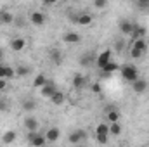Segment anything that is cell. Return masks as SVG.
Returning <instances> with one entry per match:
<instances>
[{"label": "cell", "instance_id": "1", "mask_svg": "<svg viewBox=\"0 0 149 147\" xmlns=\"http://www.w3.org/2000/svg\"><path fill=\"white\" fill-rule=\"evenodd\" d=\"M121 78L125 80V81H135L137 78H139V71H137V68L134 66V64H127V66H123L121 68Z\"/></svg>", "mask_w": 149, "mask_h": 147}, {"label": "cell", "instance_id": "2", "mask_svg": "<svg viewBox=\"0 0 149 147\" xmlns=\"http://www.w3.org/2000/svg\"><path fill=\"white\" fill-rule=\"evenodd\" d=\"M108 137H109V125L106 123H99L97 128H95V139L99 144H106L108 142Z\"/></svg>", "mask_w": 149, "mask_h": 147}, {"label": "cell", "instance_id": "3", "mask_svg": "<svg viewBox=\"0 0 149 147\" xmlns=\"http://www.w3.org/2000/svg\"><path fill=\"white\" fill-rule=\"evenodd\" d=\"M118 26H120V33H121V35L130 37V35L134 33V30H135L137 23H134V21H130V19H121Z\"/></svg>", "mask_w": 149, "mask_h": 147}, {"label": "cell", "instance_id": "4", "mask_svg": "<svg viewBox=\"0 0 149 147\" xmlns=\"http://www.w3.org/2000/svg\"><path fill=\"white\" fill-rule=\"evenodd\" d=\"M28 142L33 147H42L47 144V139H45V135H40L37 132H28Z\"/></svg>", "mask_w": 149, "mask_h": 147}, {"label": "cell", "instance_id": "5", "mask_svg": "<svg viewBox=\"0 0 149 147\" xmlns=\"http://www.w3.org/2000/svg\"><path fill=\"white\" fill-rule=\"evenodd\" d=\"M111 57H113V50L111 49H108V50H102L99 55H97V61H95V64H97V68L99 69H102L109 61H111Z\"/></svg>", "mask_w": 149, "mask_h": 147}, {"label": "cell", "instance_id": "6", "mask_svg": "<svg viewBox=\"0 0 149 147\" xmlns=\"http://www.w3.org/2000/svg\"><path fill=\"white\" fill-rule=\"evenodd\" d=\"M56 92H57V87H56L52 81H49V80H47V83H45L43 87H40V94H42V97H45V99H50Z\"/></svg>", "mask_w": 149, "mask_h": 147}, {"label": "cell", "instance_id": "7", "mask_svg": "<svg viewBox=\"0 0 149 147\" xmlns=\"http://www.w3.org/2000/svg\"><path fill=\"white\" fill-rule=\"evenodd\" d=\"M95 61H97V55L94 54V52H85L81 57H80V66H83V68H88V66H92V64H95Z\"/></svg>", "mask_w": 149, "mask_h": 147}, {"label": "cell", "instance_id": "8", "mask_svg": "<svg viewBox=\"0 0 149 147\" xmlns=\"http://www.w3.org/2000/svg\"><path fill=\"white\" fill-rule=\"evenodd\" d=\"M87 139V132L85 130H74L70 133V137H68V142L70 144H80V142H83Z\"/></svg>", "mask_w": 149, "mask_h": 147}, {"label": "cell", "instance_id": "9", "mask_svg": "<svg viewBox=\"0 0 149 147\" xmlns=\"http://www.w3.org/2000/svg\"><path fill=\"white\" fill-rule=\"evenodd\" d=\"M132 88L137 95H142L146 90H148V81L144 78H137L135 81H132Z\"/></svg>", "mask_w": 149, "mask_h": 147}, {"label": "cell", "instance_id": "10", "mask_svg": "<svg viewBox=\"0 0 149 147\" xmlns=\"http://www.w3.org/2000/svg\"><path fill=\"white\" fill-rule=\"evenodd\" d=\"M71 19L76 24H80V26H87V24L92 23V16L88 12H83V14H78V16H71Z\"/></svg>", "mask_w": 149, "mask_h": 147}, {"label": "cell", "instance_id": "11", "mask_svg": "<svg viewBox=\"0 0 149 147\" xmlns=\"http://www.w3.org/2000/svg\"><path fill=\"white\" fill-rule=\"evenodd\" d=\"M59 137H61V130L56 128V126H52V128H49V130L45 132V139H47V142H50V144L57 142Z\"/></svg>", "mask_w": 149, "mask_h": 147}, {"label": "cell", "instance_id": "12", "mask_svg": "<svg viewBox=\"0 0 149 147\" xmlns=\"http://www.w3.org/2000/svg\"><path fill=\"white\" fill-rule=\"evenodd\" d=\"M118 69H120V64H118V62H114V61L111 59V61H109L102 69H101V74L108 78V76H111V74L114 73V71H118Z\"/></svg>", "mask_w": 149, "mask_h": 147}, {"label": "cell", "instance_id": "13", "mask_svg": "<svg viewBox=\"0 0 149 147\" xmlns=\"http://www.w3.org/2000/svg\"><path fill=\"white\" fill-rule=\"evenodd\" d=\"M30 21H31L35 26H42V24H45L47 17H45V14H43V12L35 10V12H31V14H30Z\"/></svg>", "mask_w": 149, "mask_h": 147}, {"label": "cell", "instance_id": "14", "mask_svg": "<svg viewBox=\"0 0 149 147\" xmlns=\"http://www.w3.org/2000/svg\"><path fill=\"white\" fill-rule=\"evenodd\" d=\"M24 128L28 132H38V119L35 116H26L24 118Z\"/></svg>", "mask_w": 149, "mask_h": 147}, {"label": "cell", "instance_id": "15", "mask_svg": "<svg viewBox=\"0 0 149 147\" xmlns=\"http://www.w3.org/2000/svg\"><path fill=\"white\" fill-rule=\"evenodd\" d=\"M24 47H26L24 38H21V37L12 38V42H10V49H12L14 52H21V50H24Z\"/></svg>", "mask_w": 149, "mask_h": 147}, {"label": "cell", "instance_id": "16", "mask_svg": "<svg viewBox=\"0 0 149 147\" xmlns=\"http://www.w3.org/2000/svg\"><path fill=\"white\" fill-rule=\"evenodd\" d=\"M71 83H73V87L74 88H83L85 85H87V78L83 76V74H80V73H74V76H73V80H71Z\"/></svg>", "mask_w": 149, "mask_h": 147}, {"label": "cell", "instance_id": "17", "mask_svg": "<svg viewBox=\"0 0 149 147\" xmlns=\"http://www.w3.org/2000/svg\"><path fill=\"white\" fill-rule=\"evenodd\" d=\"M49 55H50V61H52L56 66H61V62H63V54H61L59 49H52V50L49 52Z\"/></svg>", "mask_w": 149, "mask_h": 147}, {"label": "cell", "instance_id": "18", "mask_svg": "<svg viewBox=\"0 0 149 147\" xmlns=\"http://www.w3.org/2000/svg\"><path fill=\"white\" fill-rule=\"evenodd\" d=\"M63 40H64L66 43H78V42L81 40V37H80L76 31H68V33H64Z\"/></svg>", "mask_w": 149, "mask_h": 147}, {"label": "cell", "instance_id": "19", "mask_svg": "<svg viewBox=\"0 0 149 147\" xmlns=\"http://www.w3.org/2000/svg\"><path fill=\"white\" fill-rule=\"evenodd\" d=\"M0 23L2 24H12L14 23V16L9 10H0Z\"/></svg>", "mask_w": 149, "mask_h": 147}, {"label": "cell", "instance_id": "20", "mask_svg": "<svg viewBox=\"0 0 149 147\" xmlns=\"http://www.w3.org/2000/svg\"><path fill=\"white\" fill-rule=\"evenodd\" d=\"M146 33H148V30H146L144 26H139V24H137L135 30H134V33L130 35V38H132V42H134V40H137V38H144Z\"/></svg>", "mask_w": 149, "mask_h": 147}, {"label": "cell", "instance_id": "21", "mask_svg": "<svg viewBox=\"0 0 149 147\" xmlns=\"http://www.w3.org/2000/svg\"><path fill=\"white\" fill-rule=\"evenodd\" d=\"M132 49H137V50L146 52V50H148V43H146V40H144V38H137V40H134V42H132Z\"/></svg>", "mask_w": 149, "mask_h": 147}, {"label": "cell", "instance_id": "22", "mask_svg": "<svg viewBox=\"0 0 149 147\" xmlns=\"http://www.w3.org/2000/svg\"><path fill=\"white\" fill-rule=\"evenodd\" d=\"M64 99H66V97H64V92H61V90H57V92L50 97V101H52L54 106H61V104L64 102Z\"/></svg>", "mask_w": 149, "mask_h": 147}, {"label": "cell", "instance_id": "23", "mask_svg": "<svg viewBox=\"0 0 149 147\" xmlns=\"http://www.w3.org/2000/svg\"><path fill=\"white\" fill-rule=\"evenodd\" d=\"M113 49H114L118 54H121V52L125 50V40L121 37H116L114 38V43H113Z\"/></svg>", "mask_w": 149, "mask_h": 147}, {"label": "cell", "instance_id": "24", "mask_svg": "<svg viewBox=\"0 0 149 147\" xmlns=\"http://www.w3.org/2000/svg\"><path fill=\"white\" fill-rule=\"evenodd\" d=\"M14 140H16V132L14 130H9V132H5L2 135V142L3 144H12Z\"/></svg>", "mask_w": 149, "mask_h": 147}, {"label": "cell", "instance_id": "25", "mask_svg": "<svg viewBox=\"0 0 149 147\" xmlns=\"http://www.w3.org/2000/svg\"><path fill=\"white\" fill-rule=\"evenodd\" d=\"M106 119L109 123H114V121H120V111L118 109H109L108 114H106Z\"/></svg>", "mask_w": 149, "mask_h": 147}, {"label": "cell", "instance_id": "26", "mask_svg": "<svg viewBox=\"0 0 149 147\" xmlns=\"http://www.w3.org/2000/svg\"><path fill=\"white\" fill-rule=\"evenodd\" d=\"M30 68L28 66H24V64H19L17 68H16V76H19V78H24V76H28L30 74Z\"/></svg>", "mask_w": 149, "mask_h": 147}, {"label": "cell", "instance_id": "27", "mask_svg": "<svg viewBox=\"0 0 149 147\" xmlns=\"http://www.w3.org/2000/svg\"><path fill=\"white\" fill-rule=\"evenodd\" d=\"M121 133V125L118 123V121H114V123H109V135H114V137H118Z\"/></svg>", "mask_w": 149, "mask_h": 147}, {"label": "cell", "instance_id": "28", "mask_svg": "<svg viewBox=\"0 0 149 147\" xmlns=\"http://www.w3.org/2000/svg\"><path fill=\"white\" fill-rule=\"evenodd\" d=\"M23 109L28 111V112H31V111L37 109V102H35L33 99H26V101L23 102Z\"/></svg>", "mask_w": 149, "mask_h": 147}, {"label": "cell", "instance_id": "29", "mask_svg": "<svg viewBox=\"0 0 149 147\" xmlns=\"http://www.w3.org/2000/svg\"><path fill=\"white\" fill-rule=\"evenodd\" d=\"M45 83H47V76L40 73V74H37V78H35V81H33V87H35V88H40V87H43Z\"/></svg>", "mask_w": 149, "mask_h": 147}, {"label": "cell", "instance_id": "30", "mask_svg": "<svg viewBox=\"0 0 149 147\" xmlns=\"http://www.w3.org/2000/svg\"><path fill=\"white\" fill-rule=\"evenodd\" d=\"M16 76V69L10 66H5V80H12Z\"/></svg>", "mask_w": 149, "mask_h": 147}, {"label": "cell", "instance_id": "31", "mask_svg": "<svg viewBox=\"0 0 149 147\" xmlns=\"http://www.w3.org/2000/svg\"><path fill=\"white\" fill-rule=\"evenodd\" d=\"M142 54H144L142 50H137V49H132V47H130V57H132V59H141Z\"/></svg>", "mask_w": 149, "mask_h": 147}, {"label": "cell", "instance_id": "32", "mask_svg": "<svg viewBox=\"0 0 149 147\" xmlns=\"http://www.w3.org/2000/svg\"><path fill=\"white\" fill-rule=\"evenodd\" d=\"M108 5V0H94V7L95 9H104Z\"/></svg>", "mask_w": 149, "mask_h": 147}, {"label": "cell", "instance_id": "33", "mask_svg": "<svg viewBox=\"0 0 149 147\" xmlns=\"http://www.w3.org/2000/svg\"><path fill=\"white\" fill-rule=\"evenodd\" d=\"M139 9H149V0H135Z\"/></svg>", "mask_w": 149, "mask_h": 147}, {"label": "cell", "instance_id": "34", "mask_svg": "<svg viewBox=\"0 0 149 147\" xmlns=\"http://www.w3.org/2000/svg\"><path fill=\"white\" fill-rule=\"evenodd\" d=\"M12 24H16V26H19V28H24V19L23 17H14V23Z\"/></svg>", "mask_w": 149, "mask_h": 147}, {"label": "cell", "instance_id": "35", "mask_svg": "<svg viewBox=\"0 0 149 147\" xmlns=\"http://www.w3.org/2000/svg\"><path fill=\"white\" fill-rule=\"evenodd\" d=\"M7 109H9V104H7V101L0 99V111H7Z\"/></svg>", "mask_w": 149, "mask_h": 147}, {"label": "cell", "instance_id": "36", "mask_svg": "<svg viewBox=\"0 0 149 147\" xmlns=\"http://www.w3.org/2000/svg\"><path fill=\"white\" fill-rule=\"evenodd\" d=\"M5 88H7V81H5V78H0V92Z\"/></svg>", "mask_w": 149, "mask_h": 147}, {"label": "cell", "instance_id": "37", "mask_svg": "<svg viewBox=\"0 0 149 147\" xmlns=\"http://www.w3.org/2000/svg\"><path fill=\"white\" fill-rule=\"evenodd\" d=\"M0 78H5V66L0 64Z\"/></svg>", "mask_w": 149, "mask_h": 147}, {"label": "cell", "instance_id": "38", "mask_svg": "<svg viewBox=\"0 0 149 147\" xmlns=\"http://www.w3.org/2000/svg\"><path fill=\"white\" fill-rule=\"evenodd\" d=\"M92 90H94L95 94H99V92H101V87H99V83H95V85L92 87Z\"/></svg>", "mask_w": 149, "mask_h": 147}, {"label": "cell", "instance_id": "39", "mask_svg": "<svg viewBox=\"0 0 149 147\" xmlns=\"http://www.w3.org/2000/svg\"><path fill=\"white\" fill-rule=\"evenodd\" d=\"M43 2H45V3H49V5H50V3H56V2H59V0H43Z\"/></svg>", "mask_w": 149, "mask_h": 147}, {"label": "cell", "instance_id": "40", "mask_svg": "<svg viewBox=\"0 0 149 147\" xmlns=\"http://www.w3.org/2000/svg\"><path fill=\"white\" fill-rule=\"evenodd\" d=\"M0 64H2V50H0Z\"/></svg>", "mask_w": 149, "mask_h": 147}]
</instances>
